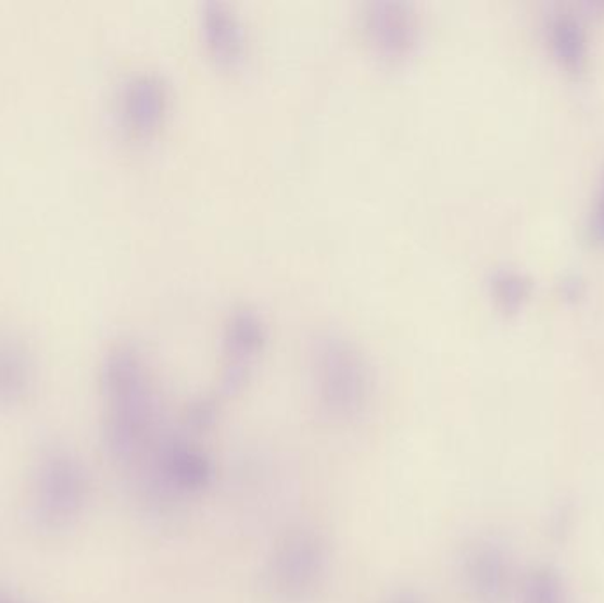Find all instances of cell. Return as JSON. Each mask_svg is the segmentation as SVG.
<instances>
[{
    "mask_svg": "<svg viewBox=\"0 0 604 603\" xmlns=\"http://www.w3.org/2000/svg\"><path fill=\"white\" fill-rule=\"evenodd\" d=\"M331 552L315 528L290 529L270 549L262 571L265 593L276 603H306L326 582Z\"/></svg>",
    "mask_w": 604,
    "mask_h": 603,
    "instance_id": "cell-1",
    "label": "cell"
},
{
    "mask_svg": "<svg viewBox=\"0 0 604 603\" xmlns=\"http://www.w3.org/2000/svg\"><path fill=\"white\" fill-rule=\"evenodd\" d=\"M458 563L463 586L474 602H507L513 566L509 552L496 538H474L463 547Z\"/></svg>",
    "mask_w": 604,
    "mask_h": 603,
    "instance_id": "cell-2",
    "label": "cell"
},
{
    "mask_svg": "<svg viewBox=\"0 0 604 603\" xmlns=\"http://www.w3.org/2000/svg\"><path fill=\"white\" fill-rule=\"evenodd\" d=\"M156 475L166 498H193L213 483V458L193 439L175 436L158 448Z\"/></svg>",
    "mask_w": 604,
    "mask_h": 603,
    "instance_id": "cell-3",
    "label": "cell"
},
{
    "mask_svg": "<svg viewBox=\"0 0 604 603\" xmlns=\"http://www.w3.org/2000/svg\"><path fill=\"white\" fill-rule=\"evenodd\" d=\"M521 603H567L561 575L546 566L530 571L521 586Z\"/></svg>",
    "mask_w": 604,
    "mask_h": 603,
    "instance_id": "cell-4",
    "label": "cell"
},
{
    "mask_svg": "<svg viewBox=\"0 0 604 603\" xmlns=\"http://www.w3.org/2000/svg\"><path fill=\"white\" fill-rule=\"evenodd\" d=\"M383 603H426L425 600L420 599L419 594L414 593V591H400V593L392 594Z\"/></svg>",
    "mask_w": 604,
    "mask_h": 603,
    "instance_id": "cell-5",
    "label": "cell"
}]
</instances>
